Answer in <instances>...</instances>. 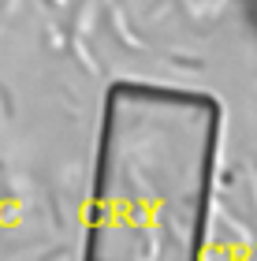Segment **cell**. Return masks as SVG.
Returning a JSON list of instances; mask_svg holds the SVG:
<instances>
[{
	"mask_svg": "<svg viewBox=\"0 0 257 261\" xmlns=\"http://www.w3.org/2000/svg\"><path fill=\"white\" fill-rule=\"evenodd\" d=\"M224 109L213 93L112 82L82 261H205Z\"/></svg>",
	"mask_w": 257,
	"mask_h": 261,
	"instance_id": "cell-1",
	"label": "cell"
}]
</instances>
